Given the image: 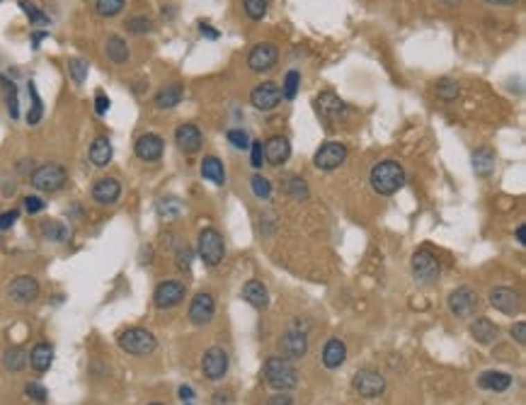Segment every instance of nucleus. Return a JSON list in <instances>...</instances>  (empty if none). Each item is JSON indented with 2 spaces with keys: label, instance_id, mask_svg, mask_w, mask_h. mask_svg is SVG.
Here are the masks:
<instances>
[{
  "label": "nucleus",
  "instance_id": "47",
  "mask_svg": "<svg viewBox=\"0 0 526 405\" xmlns=\"http://www.w3.org/2000/svg\"><path fill=\"white\" fill-rule=\"evenodd\" d=\"M250 165H253L255 170H260V167L264 165V143L262 141L250 143Z\"/></svg>",
  "mask_w": 526,
  "mask_h": 405
},
{
  "label": "nucleus",
  "instance_id": "61",
  "mask_svg": "<svg viewBox=\"0 0 526 405\" xmlns=\"http://www.w3.org/2000/svg\"><path fill=\"white\" fill-rule=\"evenodd\" d=\"M149 405H165V403H149Z\"/></svg>",
  "mask_w": 526,
  "mask_h": 405
},
{
  "label": "nucleus",
  "instance_id": "19",
  "mask_svg": "<svg viewBox=\"0 0 526 405\" xmlns=\"http://www.w3.org/2000/svg\"><path fill=\"white\" fill-rule=\"evenodd\" d=\"M163 151H165V141L158 134H144V136H139V141H136V146H134V153L141 158V160H146V163L160 160Z\"/></svg>",
  "mask_w": 526,
  "mask_h": 405
},
{
  "label": "nucleus",
  "instance_id": "34",
  "mask_svg": "<svg viewBox=\"0 0 526 405\" xmlns=\"http://www.w3.org/2000/svg\"><path fill=\"white\" fill-rule=\"evenodd\" d=\"M3 364H5V369H8V372H22V369L29 364L27 349H24V347H10V349H5Z\"/></svg>",
  "mask_w": 526,
  "mask_h": 405
},
{
  "label": "nucleus",
  "instance_id": "13",
  "mask_svg": "<svg viewBox=\"0 0 526 405\" xmlns=\"http://www.w3.org/2000/svg\"><path fill=\"white\" fill-rule=\"evenodd\" d=\"M449 308L456 318H470L478 308V296L468 286H459L456 291L449 294Z\"/></svg>",
  "mask_w": 526,
  "mask_h": 405
},
{
  "label": "nucleus",
  "instance_id": "35",
  "mask_svg": "<svg viewBox=\"0 0 526 405\" xmlns=\"http://www.w3.org/2000/svg\"><path fill=\"white\" fill-rule=\"evenodd\" d=\"M42 235L51 243H66L71 238V231H68L66 224L61 221H44L42 224Z\"/></svg>",
  "mask_w": 526,
  "mask_h": 405
},
{
  "label": "nucleus",
  "instance_id": "53",
  "mask_svg": "<svg viewBox=\"0 0 526 405\" xmlns=\"http://www.w3.org/2000/svg\"><path fill=\"white\" fill-rule=\"evenodd\" d=\"M189 263H192V250L185 245V248L177 250V267H180V270H189Z\"/></svg>",
  "mask_w": 526,
  "mask_h": 405
},
{
  "label": "nucleus",
  "instance_id": "17",
  "mask_svg": "<svg viewBox=\"0 0 526 405\" xmlns=\"http://www.w3.org/2000/svg\"><path fill=\"white\" fill-rule=\"evenodd\" d=\"M214 313H216L214 296L206 294V291H199L189 304V320L194 325H206L214 320Z\"/></svg>",
  "mask_w": 526,
  "mask_h": 405
},
{
  "label": "nucleus",
  "instance_id": "42",
  "mask_svg": "<svg viewBox=\"0 0 526 405\" xmlns=\"http://www.w3.org/2000/svg\"><path fill=\"white\" fill-rule=\"evenodd\" d=\"M126 0H95V10L100 17H114L124 10Z\"/></svg>",
  "mask_w": 526,
  "mask_h": 405
},
{
  "label": "nucleus",
  "instance_id": "5",
  "mask_svg": "<svg viewBox=\"0 0 526 405\" xmlns=\"http://www.w3.org/2000/svg\"><path fill=\"white\" fill-rule=\"evenodd\" d=\"M196 253H199V258L204 260L209 267H216V265H221V263H223V255H226L223 235H221L216 229H204L199 233Z\"/></svg>",
  "mask_w": 526,
  "mask_h": 405
},
{
  "label": "nucleus",
  "instance_id": "9",
  "mask_svg": "<svg viewBox=\"0 0 526 405\" xmlns=\"http://www.w3.org/2000/svg\"><path fill=\"white\" fill-rule=\"evenodd\" d=\"M352 386L362 398H378L386 391V379L373 369H359L352 379Z\"/></svg>",
  "mask_w": 526,
  "mask_h": 405
},
{
  "label": "nucleus",
  "instance_id": "11",
  "mask_svg": "<svg viewBox=\"0 0 526 405\" xmlns=\"http://www.w3.org/2000/svg\"><path fill=\"white\" fill-rule=\"evenodd\" d=\"M228 354L221 347H211L204 352V359H201V372L209 381H221V379L228 374Z\"/></svg>",
  "mask_w": 526,
  "mask_h": 405
},
{
  "label": "nucleus",
  "instance_id": "41",
  "mask_svg": "<svg viewBox=\"0 0 526 405\" xmlns=\"http://www.w3.org/2000/svg\"><path fill=\"white\" fill-rule=\"evenodd\" d=\"M87 68H90V66H87L85 58H78V56L68 58V73H71V78H73V83H76V85H83V83H85Z\"/></svg>",
  "mask_w": 526,
  "mask_h": 405
},
{
  "label": "nucleus",
  "instance_id": "3",
  "mask_svg": "<svg viewBox=\"0 0 526 405\" xmlns=\"http://www.w3.org/2000/svg\"><path fill=\"white\" fill-rule=\"evenodd\" d=\"M68 180V172L63 165H58V163H44V165H39L37 170L32 172V177H29V182H32L34 190L39 192H58L63 185H66Z\"/></svg>",
  "mask_w": 526,
  "mask_h": 405
},
{
  "label": "nucleus",
  "instance_id": "32",
  "mask_svg": "<svg viewBox=\"0 0 526 405\" xmlns=\"http://www.w3.org/2000/svg\"><path fill=\"white\" fill-rule=\"evenodd\" d=\"M473 170L478 177H488L495 170V151L490 146H483L473 153Z\"/></svg>",
  "mask_w": 526,
  "mask_h": 405
},
{
  "label": "nucleus",
  "instance_id": "37",
  "mask_svg": "<svg viewBox=\"0 0 526 405\" xmlns=\"http://www.w3.org/2000/svg\"><path fill=\"white\" fill-rule=\"evenodd\" d=\"M284 190H287V195L291 197V199H296V201H306L308 199V185H306V180L303 177H289L287 180V185H284Z\"/></svg>",
  "mask_w": 526,
  "mask_h": 405
},
{
  "label": "nucleus",
  "instance_id": "38",
  "mask_svg": "<svg viewBox=\"0 0 526 405\" xmlns=\"http://www.w3.org/2000/svg\"><path fill=\"white\" fill-rule=\"evenodd\" d=\"M434 90H436V97H441V100H446V102L456 100V97L461 95L459 83L451 81V78H441V81H436Z\"/></svg>",
  "mask_w": 526,
  "mask_h": 405
},
{
  "label": "nucleus",
  "instance_id": "57",
  "mask_svg": "<svg viewBox=\"0 0 526 405\" xmlns=\"http://www.w3.org/2000/svg\"><path fill=\"white\" fill-rule=\"evenodd\" d=\"M199 29H201V34H204V37H209V39H219V32H216V29L211 27V24H204V22H201V24H199Z\"/></svg>",
  "mask_w": 526,
  "mask_h": 405
},
{
  "label": "nucleus",
  "instance_id": "22",
  "mask_svg": "<svg viewBox=\"0 0 526 405\" xmlns=\"http://www.w3.org/2000/svg\"><path fill=\"white\" fill-rule=\"evenodd\" d=\"M201 131L199 126L194 124H180L175 131V143L177 148H180L182 153H187V156H192V153H196L201 148Z\"/></svg>",
  "mask_w": 526,
  "mask_h": 405
},
{
  "label": "nucleus",
  "instance_id": "40",
  "mask_svg": "<svg viewBox=\"0 0 526 405\" xmlns=\"http://www.w3.org/2000/svg\"><path fill=\"white\" fill-rule=\"evenodd\" d=\"M124 27H126V32L136 34V37L153 32V22H151V17H146V15H134V17H129Z\"/></svg>",
  "mask_w": 526,
  "mask_h": 405
},
{
  "label": "nucleus",
  "instance_id": "50",
  "mask_svg": "<svg viewBox=\"0 0 526 405\" xmlns=\"http://www.w3.org/2000/svg\"><path fill=\"white\" fill-rule=\"evenodd\" d=\"M226 138H228L230 146L235 148H250V136L245 134L243 129H230L228 134H226Z\"/></svg>",
  "mask_w": 526,
  "mask_h": 405
},
{
  "label": "nucleus",
  "instance_id": "46",
  "mask_svg": "<svg viewBox=\"0 0 526 405\" xmlns=\"http://www.w3.org/2000/svg\"><path fill=\"white\" fill-rule=\"evenodd\" d=\"M19 8H22V13L27 15L32 24H49V17L34 3H29V0H19Z\"/></svg>",
  "mask_w": 526,
  "mask_h": 405
},
{
  "label": "nucleus",
  "instance_id": "7",
  "mask_svg": "<svg viewBox=\"0 0 526 405\" xmlns=\"http://www.w3.org/2000/svg\"><path fill=\"white\" fill-rule=\"evenodd\" d=\"M347 160V146L340 141H328L323 143L321 148L316 151V158H313V165L318 167V170H337V167L342 165V163Z\"/></svg>",
  "mask_w": 526,
  "mask_h": 405
},
{
  "label": "nucleus",
  "instance_id": "31",
  "mask_svg": "<svg viewBox=\"0 0 526 405\" xmlns=\"http://www.w3.org/2000/svg\"><path fill=\"white\" fill-rule=\"evenodd\" d=\"M182 102V85L180 83H170V85L160 88L155 95V107L158 110H173Z\"/></svg>",
  "mask_w": 526,
  "mask_h": 405
},
{
  "label": "nucleus",
  "instance_id": "39",
  "mask_svg": "<svg viewBox=\"0 0 526 405\" xmlns=\"http://www.w3.org/2000/svg\"><path fill=\"white\" fill-rule=\"evenodd\" d=\"M158 216L160 219H165V221H170V219H175V216H180V211H182V204H180V199H175V197H163V199H158Z\"/></svg>",
  "mask_w": 526,
  "mask_h": 405
},
{
  "label": "nucleus",
  "instance_id": "49",
  "mask_svg": "<svg viewBox=\"0 0 526 405\" xmlns=\"http://www.w3.org/2000/svg\"><path fill=\"white\" fill-rule=\"evenodd\" d=\"M24 393H27V396L32 398V401H37V403H46V398H49L46 388H44L42 383H37V381L27 383V386H24Z\"/></svg>",
  "mask_w": 526,
  "mask_h": 405
},
{
  "label": "nucleus",
  "instance_id": "18",
  "mask_svg": "<svg viewBox=\"0 0 526 405\" xmlns=\"http://www.w3.org/2000/svg\"><path fill=\"white\" fill-rule=\"evenodd\" d=\"M316 110H318V117L325 122H335L340 117H345L347 112V105L335 95V92H321L316 97Z\"/></svg>",
  "mask_w": 526,
  "mask_h": 405
},
{
  "label": "nucleus",
  "instance_id": "58",
  "mask_svg": "<svg viewBox=\"0 0 526 405\" xmlns=\"http://www.w3.org/2000/svg\"><path fill=\"white\" fill-rule=\"evenodd\" d=\"M517 243L519 245H526V226L524 224L517 226Z\"/></svg>",
  "mask_w": 526,
  "mask_h": 405
},
{
  "label": "nucleus",
  "instance_id": "55",
  "mask_svg": "<svg viewBox=\"0 0 526 405\" xmlns=\"http://www.w3.org/2000/svg\"><path fill=\"white\" fill-rule=\"evenodd\" d=\"M269 405H294V398L289 393H277V396L269 398Z\"/></svg>",
  "mask_w": 526,
  "mask_h": 405
},
{
  "label": "nucleus",
  "instance_id": "16",
  "mask_svg": "<svg viewBox=\"0 0 526 405\" xmlns=\"http://www.w3.org/2000/svg\"><path fill=\"white\" fill-rule=\"evenodd\" d=\"M490 306L498 308L500 313L504 315H517L522 311V296L514 289H507V286H498V289L490 291Z\"/></svg>",
  "mask_w": 526,
  "mask_h": 405
},
{
  "label": "nucleus",
  "instance_id": "20",
  "mask_svg": "<svg viewBox=\"0 0 526 405\" xmlns=\"http://www.w3.org/2000/svg\"><path fill=\"white\" fill-rule=\"evenodd\" d=\"M121 197V182L117 177H102L92 185V199L102 206L114 204L117 199Z\"/></svg>",
  "mask_w": 526,
  "mask_h": 405
},
{
  "label": "nucleus",
  "instance_id": "28",
  "mask_svg": "<svg viewBox=\"0 0 526 405\" xmlns=\"http://www.w3.org/2000/svg\"><path fill=\"white\" fill-rule=\"evenodd\" d=\"M199 170H201V177H204V180L214 182V185H219V187L226 185V167L216 156H206L204 160H201Z\"/></svg>",
  "mask_w": 526,
  "mask_h": 405
},
{
  "label": "nucleus",
  "instance_id": "43",
  "mask_svg": "<svg viewBox=\"0 0 526 405\" xmlns=\"http://www.w3.org/2000/svg\"><path fill=\"white\" fill-rule=\"evenodd\" d=\"M298 88H301V73L298 71H289L287 76H284V85H282V97H287V100H294L298 92Z\"/></svg>",
  "mask_w": 526,
  "mask_h": 405
},
{
  "label": "nucleus",
  "instance_id": "54",
  "mask_svg": "<svg viewBox=\"0 0 526 405\" xmlns=\"http://www.w3.org/2000/svg\"><path fill=\"white\" fill-rule=\"evenodd\" d=\"M512 338L517 340L519 345H526V323L519 320L517 325H512Z\"/></svg>",
  "mask_w": 526,
  "mask_h": 405
},
{
  "label": "nucleus",
  "instance_id": "33",
  "mask_svg": "<svg viewBox=\"0 0 526 405\" xmlns=\"http://www.w3.org/2000/svg\"><path fill=\"white\" fill-rule=\"evenodd\" d=\"M105 51H107V58L112 63H126L129 61V44L119 37V34H112L105 44Z\"/></svg>",
  "mask_w": 526,
  "mask_h": 405
},
{
  "label": "nucleus",
  "instance_id": "56",
  "mask_svg": "<svg viewBox=\"0 0 526 405\" xmlns=\"http://www.w3.org/2000/svg\"><path fill=\"white\" fill-rule=\"evenodd\" d=\"M180 398H182V403L192 405V401H194V391H192L189 386H180Z\"/></svg>",
  "mask_w": 526,
  "mask_h": 405
},
{
  "label": "nucleus",
  "instance_id": "2",
  "mask_svg": "<svg viewBox=\"0 0 526 405\" xmlns=\"http://www.w3.org/2000/svg\"><path fill=\"white\" fill-rule=\"evenodd\" d=\"M264 381L269 388L279 393L294 391L298 386V372L294 369V364L284 357H269L264 362Z\"/></svg>",
  "mask_w": 526,
  "mask_h": 405
},
{
  "label": "nucleus",
  "instance_id": "4",
  "mask_svg": "<svg viewBox=\"0 0 526 405\" xmlns=\"http://www.w3.org/2000/svg\"><path fill=\"white\" fill-rule=\"evenodd\" d=\"M119 347L129 354H136V357H146L155 349V335L146 328H129L119 335Z\"/></svg>",
  "mask_w": 526,
  "mask_h": 405
},
{
  "label": "nucleus",
  "instance_id": "26",
  "mask_svg": "<svg viewBox=\"0 0 526 405\" xmlns=\"http://www.w3.org/2000/svg\"><path fill=\"white\" fill-rule=\"evenodd\" d=\"M53 362V347L49 342H39L32 347V352H29V367L34 369V372L44 374L49 372V367H51Z\"/></svg>",
  "mask_w": 526,
  "mask_h": 405
},
{
  "label": "nucleus",
  "instance_id": "45",
  "mask_svg": "<svg viewBox=\"0 0 526 405\" xmlns=\"http://www.w3.org/2000/svg\"><path fill=\"white\" fill-rule=\"evenodd\" d=\"M243 8L250 19H262L264 15H267L269 3L267 0H243Z\"/></svg>",
  "mask_w": 526,
  "mask_h": 405
},
{
  "label": "nucleus",
  "instance_id": "23",
  "mask_svg": "<svg viewBox=\"0 0 526 405\" xmlns=\"http://www.w3.org/2000/svg\"><path fill=\"white\" fill-rule=\"evenodd\" d=\"M347 359V345L340 338H330L323 347V364L328 369H340Z\"/></svg>",
  "mask_w": 526,
  "mask_h": 405
},
{
  "label": "nucleus",
  "instance_id": "48",
  "mask_svg": "<svg viewBox=\"0 0 526 405\" xmlns=\"http://www.w3.org/2000/svg\"><path fill=\"white\" fill-rule=\"evenodd\" d=\"M22 206H24L27 214H39V211L46 209V201H44L42 197H37V195H29V197H24L22 199Z\"/></svg>",
  "mask_w": 526,
  "mask_h": 405
},
{
  "label": "nucleus",
  "instance_id": "44",
  "mask_svg": "<svg viewBox=\"0 0 526 405\" xmlns=\"http://www.w3.org/2000/svg\"><path fill=\"white\" fill-rule=\"evenodd\" d=\"M250 187H253V195L257 197V199H269V197H272V182H269L267 177L253 175V180H250Z\"/></svg>",
  "mask_w": 526,
  "mask_h": 405
},
{
  "label": "nucleus",
  "instance_id": "30",
  "mask_svg": "<svg viewBox=\"0 0 526 405\" xmlns=\"http://www.w3.org/2000/svg\"><path fill=\"white\" fill-rule=\"evenodd\" d=\"M478 383H480V388L502 393L512 386V377H509L507 372H485V374H480Z\"/></svg>",
  "mask_w": 526,
  "mask_h": 405
},
{
  "label": "nucleus",
  "instance_id": "6",
  "mask_svg": "<svg viewBox=\"0 0 526 405\" xmlns=\"http://www.w3.org/2000/svg\"><path fill=\"white\" fill-rule=\"evenodd\" d=\"M185 294H187V286L185 281L180 279H165L160 281L158 286H155L153 291V304L155 308H175V306H180L182 301H185Z\"/></svg>",
  "mask_w": 526,
  "mask_h": 405
},
{
  "label": "nucleus",
  "instance_id": "12",
  "mask_svg": "<svg viewBox=\"0 0 526 405\" xmlns=\"http://www.w3.org/2000/svg\"><path fill=\"white\" fill-rule=\"evenodd\" d=\"M277 58H279L277 44L262 42V44H255L253 47V51H250V56H248V66H250V71H255V73H264V71H269V68H274Z\"/></svg>",
  "mask_w": 526,
  "mask_h": 405
},
{
  "label": "nucleus",
  "instance_id": "29",
  "mask_svg": "<svg viewBox=\"0 0 526 405\" xmlns=\"http://www.w3.org/2000/svg\"><path fill=\"white\" fill-rule=\"evenodd\" d=\"M0 95L5 100V107H8V115L12 119L19 117V100H17V85L10 81L8 76H0Z\"/></svg>",
  "mask_w": 526,
  "mask_h": 405
},
{
  "label": "nucleus",
  "instance_id": "51",
  "mask_svg": "<svg viewBox=\"0 0 526 405\" xmlns=\"http://www.w3.org/2000/svg\"><path fill=\"white\" fill-rule=\"evenodd\" d=\"M19 211L17 209H10V211H3L0 214V231H10L15 226V221H17Z\"/></svg>",
  "mask_w": 526,
  "mask_h": 405
},
{
  "label": "nucleus",
  "instance_id": "14",
  "mask_svg": "<svg viewBox=\"0 0 526 405\" xmlns=\"http://www.w3.org/2000/svg\"><path fill=\"white\" fill-rule=\"evenodd\" d=\"M8 296L15 301V304H32L39 296V281L29 274H19L15 276L8 284Z\"/></svg>",
  "mask_w": 526,
  "mask_h": 405
},
{
  "label": "nucleus",
  "instance_id": "10",
  "mask_svg": "<svg viewBox=\"0 0 526 405\" xmlns=\"http://www.w3.org/2000/svg\"><path fill=\"white\" fill-rule=\"evenodd\" d=\"M250 102H253L255 110L272 112L274 107L282 102V88H279L277 83H272V81L260 83V85H255L253 92H250Z\"/></svg>",
  "mask_w": 526,
  "mask_h": 405
},
{
  "label": "nucleus",
  "instance_id": "52",
  "mask_svg": "<svg viewBox=\"0 0 526 405\" xmlns=\"http://www.w3.org/2000/svg\"><path fill=\"white\" fill-rule=\"evenodd\" d=\"M110 105H112L110 97H107L102 90H97V95H95V112H97V115H100V117H102V115H107V110H110Z\"/></svg>",
  "mask_w": 526,
  "mask_h": 405
},
{
  "label": "nucleus",
  "instance_id": "60",
  "mask_svg": "<svg viewBox=\"0 0 526 405\" xmlns=\"http://www.w3.org/2000/svg\"><path fill=\"white\" fill-rule=\"evenodd\" d=\"M485 3H490V5H514V3H519V0H485Z\"/></svg>",
  "mask_w": 526,
  "mask_h": 405
},
{
  "label": "nucleus",
  "instance_id": "59",
  "mask_svg": "<svg viewBox=\"0 0 526 405\" xmlns=\"http://www.w3.org/2000/svg\"><path fill=\"white\" fill-rule=\"evenodd\" d=\"M44 37H46V32H37V34H34V37H32V47L37 49V47H39V42H42Z\"/></svg>",
  "mask_w": 526,
  "mask_h": 405
},
{
  "label": "nucleus",
  "instance_id": "21",
  "mask_svg": "<svg viewBox=\"0 0 526 405\" xmlns=\"http://www.w3.org/2000/svg\"><path fill=\"white\" fill-rule=\"evenodd\" d=\"M289 156H291V146H289L287 136L267 138V143H264V160H267L269 165H274V167L284 165V163L289 160Z\"/></svg>",
  "mask_w": 526,
  "mask_h": 405
},
{
  "label": "nucleus",
  "instance_id": "1",
  "mask_svg": "<svg viewBox=\"0 0 526 405\" xmlns=\"http://www.w3.org/2000/svg\"><path fill=\"white\" fill-rule=\"evenodd\" d=\"M368 182H371L373 192L383 197H391L405 185V170L398 160H381L371 167V175H368Z\"/></svg>",
  "mask_w": 526,
  "mask_h": 405
},
{
  "label": "nucleus",
  "instance_id": "25",
  "mask_svg": "<svg viewBox=\"0 0 526 405\" xmlns=\"http://www.w3.org/2000/svg\"><path fill=\"white\" fill-rule=\"evenodd\" d=\"M498 325L493 323L490 318H475L470 323V335L478 345H493L498 340Z\"/></svg>",
  "mask_w": 526,
  "mask_h": 405
},
{
  "label": "nucleus",
  "instance_id": "27",
  "mask_svg": "<svg viewBox=\"0 0 526 405\" xmlns=\"http://www.w3.org/2000/svg\"><path fill=\"white\" fill-rule=\"evenodd\" d=\"M112 141L107 136H97L95 141H92V146H90V163L95 167H107L112 163Z\"/></svg>",
  "mask_w": 526,
  "mask_h": 405
},
{
  "label": "nucleus",
  "instance_id": "15",
  "mask_svg": "<svg viewBox=\"0 0 526 405\" xmlns=\"http://www.w3.org/2000/svg\"><path fill=\"white\" fill-rule=\"evenodd\" d=\"M279 349H282V357L284 359H301L303 354L308 352V338H306V330L301 328H291L287 330V335L282 338L279 342Z\"/></svg>",
  "mask_w": 526,
  "mask_h": 405
},
{
  "label": "nucleus",
  "instance_id": "24",
  "mask_svg": "<svg viewBox=\"0 0 526 405\" xmlns=\"http://www.w3.org/2000/svg\"><path fill=\"white\" fill-rule=\"evenodd\" d=\"M243 299L248 301L250 306H255V308H267L269 306V291H267V286H264L262 281L250 279V281H245V286H243Z\"/></svg>",
  "mask_w": 526,
  "mask_h": 405
},
{
  "label": "nucleus",
  "instance_id": "36",
  "mask_svg": "<svg viewBox=\"0 0 526 405\" xmlns=\"http://www.w3.org/2000/svg\"><path fill=\"white\" fill-rule=\"evenodd\" d=\"M27 90H29V97H32V110H29V115H27V122L29 124H39V122H42V115H44V102L37 92V85H34L32 81L27 83Z\"/></svg>",
  "mask_w": 526,
  "mask_h": 405
},
{
  "label": "nucleus",
  "instance_id": "8",
  "mask_svg": "<svg viewBox=\"0 0 526 405\" xmlns=\"http://www.w3.org/2000/svg\"><path fill=\"white\" fill-rule=\"evenodd\" d=\"M412 274L420 284H434L441 274V265L430 250H417L412 255Z\"/></svg>",
  "mask_w": 526,
  "mask_h": 405
}]
</instances>
